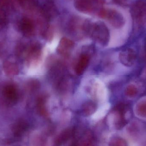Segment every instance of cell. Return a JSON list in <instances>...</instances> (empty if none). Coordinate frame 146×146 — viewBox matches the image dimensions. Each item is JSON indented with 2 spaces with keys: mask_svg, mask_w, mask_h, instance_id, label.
Listing matches in <instances>:
<instances>
[{
  "mask_svg": "<svg viewBox=\"0 0 146 146\" xmlns=\"http://www.w3.org/2000/svg\"><path fill=\"white\" fill-rule=\"evenodd\" d=\"M86 34L93 40L103 46L108 45L110 40V33L108 27L102 21L92 23L87 21L86 28Z\"/></svg>",
  "mask_w": 146,
  "mask_h": 146,
  "instance_id": "6da1fadb",
  "label": "cell"
},
{
  "mask_svg": "<svg viewBox=\"0 0 146 146\" xmlns=\"http://www.w3.org/2000/svg\"><path fill=\"white\" fill-rule=\"evenodd\" d=\"M105 0H75L74 6L76 10L84 13H92L103 8Z\"/></svg>",
  "mask_w": 146,
  "mask_h": 146,
  "instance_id": "7a4b0ae2",
  "label": "cell"
},
{
  "mask_svg": "<svg viewBox=\"0 0 146 146\" xmlns=\"http://www.w3.org/2000/svg\"><path fill=\"white\" fill-rule=\"evenodd\" d=\"M98 15L100 18L107 20L111 25L116 28H120L123 25V17L116 10L102 8L99 11Z\"/></svg>",
  "mask_w": 146,
  "mask_h": 146,
  "instance_id": "3957f363",
  "label": "cell"
},
{
  "mask_svg": "<svg viewBox=\"0 0 146 146\" xmlns=\"http://www.w3.org/2000/svg\"><path fill=\"white\" fill-rule=\"evenodd\" d=\"M22 59H25L29 64L37 61L41 57L42 46L39 43L34 42L28 46H25Z\"/></svg>",
  "mask_w": 146,
  "mask_h": 146,
  "instance_id": "277c9868",
  "label": "cell"
},
{
  "mask_svg": "<svg viewBox=\"0 0 146 146\" xmlns=\"http://www.w3.org/2000/svg\"><path fill=\"white\" fill-rule=\"evenodd\" d=\"M4 100L9 105L15 104L19 99V92L17 87L13 84L4 86L2 90Z\"/></svg>",
  "mask_w": 146,
  "mask_h": 146,
  "instance_id": "5b68a950",
  "label": "cell"
},
{
  "mask_svg": "<svg viewBox=\"0 0 146 146\" xmlns=\"http://www.w3.org/2000/svg\"><path fill=\"white\" fill-rule=\"evenodd\" d=\"M42 16L48 21L57 17L59 12L53 0H45L41 8Z\"/></svg>",
  "mask_w": 146,
  "mask_h": 146,
  "instance_id": "8992f818",
  "label": "cell"
},
{
  "mask_svg": "<svg viewBox=\"0 0 146 146\" xmlns=\"http://www.w3.org/2000/svg\"><path fill=\"white\" fill-rule=\"evenodd\" d=\"M74 46V43L72 40L66 37H63L60 40L57 48V52L64 57L69 55Z\"/></svg>",
  "mask_w": 146,
  "mask_h": 146,
  "instance_id": "52a82bcc",
  "label": "cell"
},
{
  "mask_svg": "<svg viewBox=\"0 0 146 146\" xmlns=\"http://www.w3.org/2000/svg\"><path fill=\"white\" fill-rule=\"evenodd\" d=\"M29 128L28 123L25 119L17 120L13 124L12 132L15 138H19L22 136Z\"/></svg>",
  "mask_w": 146,
  "mask_h": 146,
  "instance_id": "ba28073f",
  "label": "cell"
},
{
  "mask_svg": "<svg viewBox=\"0 0 146 146\" xmlns=\"http://www.w3.org/2000/svg\"><path fill=\"white\" fill-rule=\"evenodd\" d=\"M20 30L23 35L27 37H32L35 33V26L29 18H23L20 23Z\"/></svg>",
  "mask_w": 146,
  "mask_h": 146,
  "instance_id": "9c48e42d",
  "label": "cell"
},
{
  "mask_svg": "<svg viewBox=\"0 0 146 146\" xmlns=\"http://www.w3.org/2000/svg\"><path fill=\"white\" fill-rule=\"evenodd\" d=\"M136 59V54L133 50L128 49L121 52L119 59L122 64L127 67H130L134 63Z\"/></svg>",
  "mask_w": 146,
  "mask_h": 146,
  "instance_id": "30bf717a",
  "label": "cell"
},
{
  "mask_svg": "<svg viewBox=\"0 0 146 146\" xmlns=\"http://www.w3.org/2000/svg\"><path fill=\"white\" fill-rule=\"evenodd\" d=\"M90 62V55L88 53H83L80 55L76 66V73L78 75H81L89 65Z\"/></svg>",
  "mask_w": 146,
  "mask_h": 146,
  "instance_id": "8fae6325",
  "label": "cell"
},
{
  "mask_svg": "<svg viewBox=\"0 0 146 146\" xmlns=\"http://www.w3.org/2000/svg\"><path fill=\"white\" fill-rule=\"evenodd\" d=\"M3 69L5 73L9 76H14L19 74V66L15 60L12 58L7 59L3 64Z\"/></svg>",
  "mask_w": 146,
  "mask_h": 146,
  "instance_id": "7c38bea8",
  "label": "cell"
},
{
  "mask_svg": "<svg viewBox=\"0 0 146 146\" xmlns=\"http://www.w3.org/2000/svg\"><path fill=\"white\" fill-rule=\"evenodd\" d=\"M75 131L71 128L63 130L55 140L56 145H61L68 141L72 137L74 136Z\"/></svg>",
  "mask_w": 146,
  "mask_h": 146,
  "instance_id": "4fadbf2b",
  "label": "cell"
},
{
  "mask_svg": "<svg viewBox=\"0 0 146 146\" xmlns=\"http://www.w3.org/2000/svg\"><path fill=\"white\" fill-rule=\"evenodd\" d=\"M97 109L96 103L92 101L85 102L81 107L82 114L84 117H88L94 114Z\"/></svg>",
  "mask_w": 146,
  "mask_h": 146,
  "instance_id": "5bb4252c",
  "label": "cell"
},
{
  "mask_svg": "<svg viewBox=\"0 0 146 146\" xmlns=\"http://www.w3.org/2000/svg\"><path fill=\"white\" fill-rule=\"evenodd\" d=\"M46 99L47 97L46 96H41L37 100V109L38 113L42 116L47 115V111L45 106Z\"/></svg>",
  "mask_w": 146,
  "mask_h": 146,
  "instance_id": "9a60e30c",
  "label": "cell"
},
{
  "mask_svg": "<svg viewBox=\"0 0 146 146\" xmlns=\"http://www.w3.org/2000/svg\"><path fill=\"white\" fill-rule=\"evenodd\" d=\"M21 7L26 10H33L38 4V0H17Z\"/></svg>",
  "mask_w": 146,
  "mask_h": 146,
  "instance_id": "2e32d148",
  "label": "cell"
},
{
  "mask_svg": "<svg viewBox=\"0 0 146 146\" xmlns=\"http://www.w3.org/2000/svg\"><path fill=\"white\" fill-rule=\"evenodd\" d=\"M135 111L137 115L142 118H146V100L141 101L137 104Z\"/></svg>",
  "mask_w": 146,
  "mask_h": 146,
  "instance_id": "e0dca14e",
  "label": "cell"
},
{
  "mask_svg": "<svg viewBox=\"0 0 146 146\" xmlns=\"http://www.w3.org/2000/svg\"><path fill=\"white\" fill-rule=\"evenodd\" d=\"M135 16L139 19H144L146 15V5L139 3L136 7L135 10Z\"/></svg>",
  "mask_w": 146,
  "mask_h": 146,
  "instance_id": "ac0fdd59",
  "label": "cell"
},
{
  "mask_svg": "<svg viewBox=\"0 0 146 146\" xmlns=\"http://www.w3.org/2000/svg\"><path fill=\"white\" fill-rule=\"evenodd\" d=\"M13 7L12 0H0V9L6 12L13 9Z\"/></svg>",
  "mask_w": 146,
  "mask_h": 146,
  "instance_id": "d6986e66",
  "label": "cell"
},
{
  "mask_svg": "<svg viewBox=\"0 0 146 146\" xmlns=\"http://www.w3.org/2000/svg\"><path fill=\"white\" fill-rule=\"evenodd\" d=\"M40 87V84L38 81L33 79L30 81L27 84V89L31 91H34Z\"/></svg>",
  "mask_w": 146,
  "mask_h": 146,
  "instance_id": "ffe728a7",
  "label": "cell"
},
{
  "mask_svg": "<svg viewBox=\"0 0 146 146\" xmlns=\"http://www.w3.org/2000/svg\"><path fill=\"white\" fill-rule=\"evenodd\" d=\"M138 89L135 86L130 85L126 88L125 93L129 97H134L138 93Z\"/></svg>",
  "mask_w": 146,
  "mask_h": 146,
  "instance_id": "44dd1931",
  "label": "cell"
},
{
  "mask_svg": "<svg viewBox=\"0 0 146 146\" xmlns=\"http://www.w3.org/2000/svg\"><path fill=\"white\" fill-rule=\"evenodd\" d=\"M127 142L123 139L119 137H114L111 139L110 145L111 146H125Z\"/></svg>",
  "mask_w": 146,
  "mask_h": 146,
  "instance_id": "7402d4cb",
  "label": "cell"
},
{
  "mask_svg": "<svg viewBox=\"0 0 146 146\" xmlns=\"http://www.w3.org/2000/svg\"><path fill=\"white\" fill-rule=\"evenodd\" d=\"M7 19L6 12L0 9V26L5 25L7 24Z\"/></svg>",
  "mask_w": 146,
  "mask_h": 146,
  "instance_id": "603a6c76",
  "label": "cell"
}]
</instances>
